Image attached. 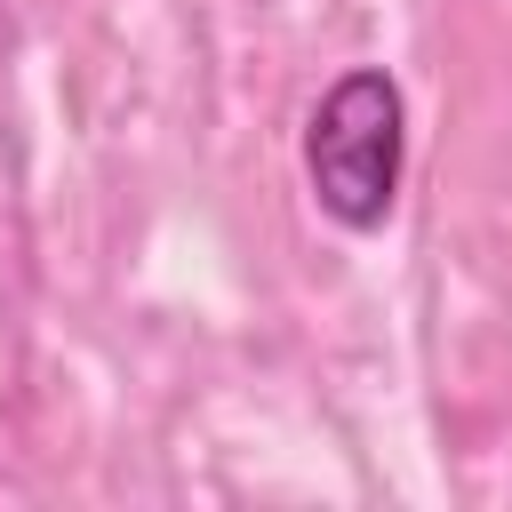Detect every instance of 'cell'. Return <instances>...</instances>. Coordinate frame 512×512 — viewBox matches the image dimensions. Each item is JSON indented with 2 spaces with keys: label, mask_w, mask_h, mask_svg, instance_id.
Instances as JSON below:
<instances>
[{
  "label": "cell",
  "mask_w": 512,
  "mask_h": 512,
  "mask_svg": "<svg viewBox=\"0 0 512 512\" xmlns=\"http://www.w3.org/2000/svg\"><path fill=\"white\" fill-rule=\"evenodd\" d=\"M400 144H408V112H400V88L392 72L360 64L344 72L312 120H304V176H312V200L344 224V232H376L392 216V192H400Z\"/></svg>",
  "instance_id": "cell-1"
}]
</instances>
